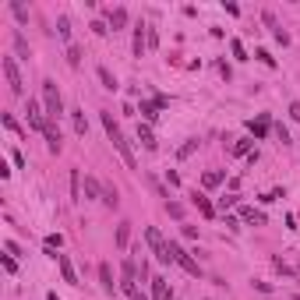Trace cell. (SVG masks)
<instances>
[{"mask_svg": "<svg viewBox=\"0 0 300 300\" xmlns=\"http://www.w3.org/2000/svg\"><path fill=\"white\" fill-rule=\"evenodd\" d=\"M102 127H106V134H110V141H113V148L120 152V159L127 162V166L134 170V152H131V145H127V138H124V131L117 127V120H113V113H102Z\"/></svg>", "mask_w": 300, "mask_h": 300, "instance_id": "6da1fadb", "label": "cell"}, {"mask_svg": "<svg viewBox=\"0 0 300 300\" xmlns=\"http://www.w3.org/2000/svg\"><path fill=\"white\" fill-rule=\"evenodd\" d=\"M42 99H46V117L57 120V117H64V102H60V92H57V81H42Z\"/></svg>", "mask_w": 300, "mask_h": 300, "instance_id": "7a4b0ae2", "label": "cell"}, {"mask_svg": "<svg viewBox=\"0 0 300 300\" xmlns=\"http://www.w3.org/2000/svg\"><path fill=\"white\" fill-rule=\"evenodd\" d=\"M0 67H4L7 88H11L14 96H21L25 92V81H21V71H18V64H14V57H4V60H0Z\"/></svg>", "mask_w": 300, "mask_h": 300, "instance_id": "3957f363", "label": "cell"}, {"mask_svg": "<svg viewBox=\"0 0 300 300\" xmlns=\"http://www.w3.org/2000/svg\"><path fill=\"white\" fill-rule=\"evenodd\" d=\"M145 237H148V247H152V254H156V261H173V254H170V244L159 237V230H152L148 226L145 230Z\"/></svg>", "mask_w": 300, "mask_h": 300, "instance_id": "277c9868", "label": "cell"}, {"mask_svg": "<svg viewBox=\"0 0 300 300\" xmlns=\"http://www.w3.org/2000/svg\"><path fill=\"white\" fill-rule=\"evenodd\" d=\"M170 254H173V261H177L180 268H187L191 276H198V272H201V268H198V261H194V258H191V254H187L184 247H180V244H170Z\"/></svg>", "mask_w": 300, "mask_h": 300, "instance_id": "5b68a950", "label": "cell"}, {"mask_svg": "<svg viewBox=\"0 0 300 300\" xmlns=\"http://www.w3.org/2000/svg\"><path fill=\"white\" fill-rule=\"evenodd\" d=\"M28 124H32L36 131H46V127H50V120H46V113L39 110L36 99H28Z\"/></svg>", "mask_w": 300, "mask_h": 300, "instance_id": "8992f818", "label": "cell"}, {"mask_svg": "<svg viewBox=\"0 0 300 300\" xmlns=\"http://www.w3.org/2000/svg\"><path fill=\"white\" fill-rule=\"evenodd\" d=\"M57 265H60V276H64V282H71V286H78V276H74V265L67 254H57Z\"/></svg>", "mask_w": 300, "mask_h": 300, "instance_id": "52a82bcc", "label": "cell"}, {"mask_svg": "<svg viewBox=\"0 0 300 300\" xmlns=\"http://www.w3.org/2000/svg\"><path fill=\"white\" fill-rule=\"evenodd\" d=\"M120 290L131 293V297H138V290H134V261L131 258L124 261V282H120Z\"/></svg>", "mask_w": 300, "mask_h": 300, "instance_id": "ba28073f", "label": "cell"}, {"mask_svg": "<svg viewBox=\"0 0 300 300\" xmlns=\"http://www.w3.org/2000/svg\"><path fill=\"white\" fill-rule=\"evenodd\" d=\"M191 201H194V208H198V212H201L205 219H212V216H216V208L208 205V198H205V194H198V191H194V194H191Z\"/></svg>", "mask_w": 300, "mask_h": 300, "instance_id": "9c48e42d", "label": "cell"}, {"mask_svg": "<svg viewBox=\"0 0 300 300\" xmlns=\"http://www.w3.org/2000/svg\"><path fill=\"white\" fill-rule=\"evenodd\" d=\"M152 297L156 300H170V286H166V279H162V276L152 279Z\"/></svg>", "mask_w": 300, "mask_h": 300, "instance_id": "30bf717a", "label": "cell"}, {"mask_svg": "<svg viewBox=\"0 0 300 300\" xmlns=\"http://www.w3.org/2000/svg\"><path fill=\"white\" fill-rule=\"evenodd\" d=\"M127 240H131V222H120L117 226V247L127 251Z\"/></svg>", "mask_w": 300, "mask_h": 300, "instance_id": "8fae6325", "label": "cell"}, {"mask_svg": "<svg viewBox=\"0 0 300 300\" xmlns=\"http://www.w3.org/2000/svg\"><path fill=\"white\" fill-rule=\"evenodd\" d=\"M71 201H81V173L71 170Z\"/></svg>", "mask_w": 300, "mask_h": 300, "instance_id": "7c38bea8", "label": "cell"}, {"mask_svg": "<svg viewBox=\"0 0 300 300\" xmlns=\"http://www.w3.org/2000/svg\"><path fill=\"white\" fill-rule=\"evenodd\" d=\"M99 282H102V290H106V293H113V276H110V265L106 261L99 265Z\"/></svg>", "mask_w": 300, "mask_h": 300, "instance_id": "4fadbf2b", "label": "cell"}, {"mask_svg": "<svg viewBox=\"0 0 300 300\" xmlns=\"http://www.w3.org/2000/svg\"><path fill=\"white\" fill-rule=\"evenodd\" d=\"M42 134H46V145L53 148V152H60V131H57V127L50 124V127H46V131H42Z\"/></svg>", "mask_w": 300, "mask_h": 300, "instance_id": "5bb4252c", "label": "cell"}, {"mask_svg": "<svg viewBox=\"0 0 300 300\" xmlns=\"http://www.w3.org/2000/svg\"><path fill=\"white\" fill-rule=\"evenodd\" d=\"M110 25H113V28H124V25H127V11H124V7H117V11L110 14Z\"/></svg>", "mask_w": 300, "mask_h": 300, "instance_id": "9a60e30c", "label": "cell"}, {"mask_svg": "<svg viewBox=\"0 0 300 300\" xmlns=\"http://www.w3.org/2000/svg\"><path fill=\"white\" fill-rule=\"evenodd\" d=\"M71 120H74V131H78V134H85V131H88L85 113H81V110H71Z\"/></svg>", "mask_w": 300, "mask_h": 300, "instance_id": "2e32d148", "label": "cell"}, {"mask_svg": "<svg viewBox=\"0 0 300 300\" xmlns=\"http://www.w3.org/2000/svg\"><path fill=\"white\" fill-rule=\"evenodd\" d=\"M99 81H102V88H110V92L117 88V78H113V74H110L106 67H99Z\"/></svg>", "mask_w": 300, "mask_h": 300, "instance_id": "e0dca14e", "label": "cell"}, {"mask_svg": "<svg viewBox=\"0 0 300 300\" xmlns=\"http://www.w3.org/2000/svg\"><path fill=\"white\" fill-rule=\"evenodd\" d=\"M14 50H18V57H25V60H28V42H25V36H21V32H14Z\"/></svg>", "mask_w": 300, "mask_h": 300, "instance_id": "ac0fdd59", "label": "cell"}, {"mask_svg": "<svg viewBox=\"0 0 300 300\" xmlns=\"http://www.w3.org/2000/svg\"><path fill=\"white\" fill-rule=\"evenodd\" d=\"M138 141L145 148H156V138H152V131H148V127H138Z\"/></svg>", "mask_w": 300, "mask_h": 300, "instance_id": "d6986e66", "label": "cell"}, {"mask_svg": "<svg viewBox=\"0 0 300 300\" xmlns=\"http://www.w3.org/2000/svg\"><path fill=\"white\" fill-rule=\"evenodd\" d=\"M85 194H88V198H96V194H99V198H102V187L96 184L92 177H85Z\"/></svg>", "mask_w": 300, "mask_h": 300, "instance_id": "ffe728a7", "label": "cell"}, {"mask_svg": "<svg viewBox=\"0 0 300 300\" xmlns=\"http://www.w3.org/2000/svg\"><path fill=\"white\" fill-rule=\"evenodd\" d=\"M201 184H205V187H216V184H222V173H219V170L205 173V177H201Z\"/></svg>", "mask_w": 300, "mask_h": 300, "instance_id": "44dd1931", "label": "cell"}, {"mask_svg": "<svg viewBox=\"0 0 300 300\" xmlns=\"http://www.w3.org/2000/svg\"><path fill=\"white\" fill-rule=\"evenodd\" d=\"M57 36H60V39H71V21H67V18L57 21Z\"/></svg>", "mask_w": 300, "mask_h": 300, "instance_id": "7402d4cb", "label": "cell"}, {"mask_svg": "<svg viewBox=\"0 0 300 300\" xmlns=\"http://www.w3.org/2000/svg\"><path fill=\"white\" fill-rule=\"evenodd\" d=\"M11 11H14V18H18V21H21V25H25V21H28V11H25V7H21V4H18V0H14V4H11Z\"/></svg>", "mask_w": 300, "mask_h": 300, "instance_id": "603a6c76", "label": "cell"}, {"mask_svg": "<svg viewBox=\"0 0 300 300\" xmlns=\"http://www.w3.org/2000/svg\"><path fill=\"white\" fill-rule=\"evenodd\" d=\"M67 64H71V67H78V64H81V50H78V46H71V50H67Z\"/></svg>", "mask_w": 300, "mask_h": 300, "instance_id": "cb8c5ba5", "label": "cell"}, {"mask_svg": "<svg viewBox=\"0 0 300 300\" xmlns=\"http://www.w3.org/2000/svg\"><path fill=\"white\" fill-rule=\"evenodd\" d=\"M230 50H233V57H237V60H247V53H244V42H240V39H233V42H230Z\"/></svg>", "mask_w": 300, "mask_h": 300, "instance_id": "d4e9b609", "label": "cell"}, {"mask_svg": "<svg viewBox=\"0 0 300 300\" xmlns=\"http://www.w3.org/2000/svg\"><path fill=\"white\" fill-rule=\"evenodd\" d=\"M251 131H254V134H258V138H265V131H268V117H261V120H258V124H251Z\"/></svg>", "mask_w": 300, "mask_h": 300, "instance_id": "484cf974", "label": "cell"}, {"mask_svg": "<svg viewBox=\"0 0 300 300\" xmlns=\"http://www.w3.org/2000/svg\"><path fill=\"white\" fill-rule=\"evenodd\" d=\"M240 216H244L247 222H265V216H261V212H254V208H244Z\"/></svg>", "mask_w": 300, "mask_h": 300, "instance_id": "4316f807", "label": "cell"}, {"mask_svg": "<svg viewBox=\"0 0 300 300\" xmlns=\"http://www.w3.org/2000/svg\"><path fill=\"white\" fill-rule=\"evenodd\" d=\"M141 113H145V120H156L159 113H156V102H141Z\"/></svg>", "mask_w": 300, "mask_h": 300, "instance_id": "83f0119b", "label": "cell"}, {"mask_svg": "<svg viewBox=\"0 0 300 300\" xmlns=\"http://www.w3.org/2000/svg\"><path fill=\"white\" fill-rule=\"evenodd\" d=\"M247 148H251V138H240V141L233 145V156H244V152H247Z\"/></svg>", "mask_w": 300, "mask_h": 300, "instance_id": "f1b7e54d", "label": "cell"}, {"mask_svg": "<svg viewBox=\"0 0 300 300\" xmlns=\"http://www.w3.org/2000/svg\"><path fill=\"white\" fill-rule=\"evenodd\" d=\"M102 201H106V205L113 208V205H117L120 198H117V191H110V187H102Z\"/></svg>", "mask_w": 300, "mask_h": 300, "instance_id": "f546056e", "label": "cell"}, {"mask_svg": "<svg viewBox=\"0 0 300 300\" xmlns=\"http://www.w3.org/2000/svg\"><path fill=\"white\" fill-rule=\"evenodd\" d=\"M166 212H170V216H177V219H180V216H184V208H180V205H177V201H166Z\"/></svg>", "mask_w": 300, "mask_h": 300, "instance_id": "4dcf8cb0", "label": "cell"}, {"mask_svg": "<svg viewBox=\"0 0 300 300\" xmlns=\"http://www.w3.org/2000/svg\"><path fill=\"white\" fill-rule=\"evenodd\" d=\"M60 244H64V237H60V233H53V237H46V247L53 251V247H60Z\"/></svg>", "mask_w": 300, "mask_h": 300, "instance_id": "1f68e13d", "label": "cell"}, {"mask_svg": "<svg viewBox=\"0 0 300 300\" xmlns=\"http://www.w3.org/2000/svg\"><path fill=\"white\" fill-rule=\"evenodd\" d=\"M254 57H258V60H261V64H268V67H272V64H276V57H268L265 50H258V53H254Z\"/></svg>", "mask_w": 300, "mask_h": 300, "instance_id": "d6a6232c", "label": "cell"}, {"mask_svg": "<svg viewBox=\"0 0 300 300\" xmlns=\"http://www.w3.org/2000/svg\"><path fill=\"white\" fill-rule=\"evenodd\" d=\"M4 124H7V127H11V131H14V134H18V131H21V127H18V120H14V117H11V113H4Z\"/></svg>", "mask_w": 300, "mask_h": 300, "instance_id": "836d02e7", "label": "cell"}, {"mask_svg": "<svg viewBox=\"0 0 300 300\" xmlns=\"http://www.w3.org/2000/svg\"><path fill=\"white\" fill-rule=\"evenodd\" d=\"M230 205H237V194H226V198H219V208H230Z\"/></svg>", "mask_w": 300, "mask_h": 300, "instance_id": "e575fe53", "label": "cell"}, {"mask_svg": "<svg viewBox=\"0 0 300 300\" xmlns=\"http://www.w3.org/2000/svg\"><path fill=\"white\" fill-rule=\"evenodd\" d=\"M290 117H293V120H300V102H290Z\"/></svg>", "mask_w": 300, "mask_h": 300, "instance_id": "d590c367", "label": "cell"}, {"mask_svg": "<svg viewBox=\"0 0 300 300\" xmlns=\"http://www.w3.org/2000/svg\"><path fill=\"white\" fill-rule=\"evenodd\" d=\"M134 300H148V297H145V293H138V297H134Z\"/></svg>", "mask_w": 300, "mask_h": 300, "instance_id": "8d00e7d4", "label": "cell"}]
</instances>
